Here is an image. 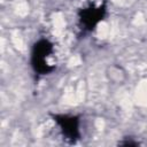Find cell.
I'll list each match as a JSON object with an SVG mask.
<instances>
[{"label":"cell","instance_id":"6da1fadb","mask_svg":"<svg viewBox=\"0 0 147 147\" xmlns=\"http://www.w3.org/2000/svg\"><path fill=\"white\" fill-rule=\"evenodd\" d=\"M53 54V45L48 40H39L34 44L32 51V59L31 63L36 72L40 75L49 74L54 70V65L48 62V59Z\"/></svg>","mask_w":147,"mask_h":147},{"label":"cell","instance_id":"7a4b0ae2","mask_svg":"<svg viewBox=\"0 0 147 147\" xmlns=\"http://www.w3.org/2000/svg\"><path fill=\"white\" fill-rule=\"evenodd\" d=\"M105 15V5L103 2L100 3H88L86 7L79 10V21L84 29L92 30L95 25L102 20Z\"/></svg>","mask_w":147,"mask_h":147},{"label":"cell","instance_id":"3957f363","mask_svg":"<svg viewBox=\"0 0 147 147\" xmlns=\"http://www.w3.org/2000/svg\"><path fill=\"white\" fill-rule=\"evenodd\" d=\"M54 121L61 127L63 136L70 140L75 141L79 138V130H78V118L76 116H68V115H54Z\"/></svg>","mask_w":147,"mask_h":147}]
</instances>
